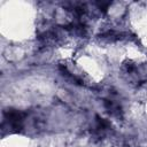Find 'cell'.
<instances>
[{
	"label": "cell",
	"instance_id": "cell-2",
	"mask_svg": "<svg viewBox=\"0 0 147 147\" xmlns=\"http://www.w3.org/2000/svg\"><path fill=\"white\" fill-rule=\"evenodd\" d=\"M105 106H106V109H107L113 116H119L121 113H122L121 107H119L116 102H114V101H111V100H106V101H105Z\"/></svg>",
	"mask_w": 147,
	"mask_h": 147
},
{
	"label": "cell",
	"instance_id": "cell-1",
	"mask_svg": "<svg viewBox=\"0 0 147 147\" xmlns=\"http://www.w3.org/2000/svg\"><path fill=\"white\" fill-rule=\"evenodd\" d=\"M122 75L124 79L131 84H140L147 80V63L125 62L122 65Z\"/></svg>",
	"mask_w": 147,
	"mask_h": 147
}]
</instances>
